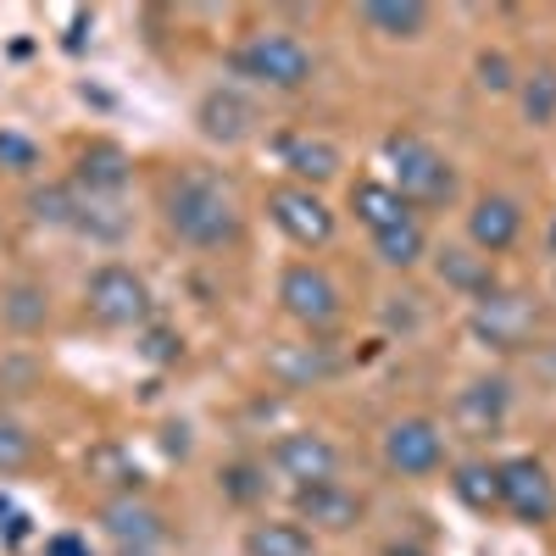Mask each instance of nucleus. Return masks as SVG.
<instances>
[{
    "mask_svg": "<svg viewBox=\"0 0 556 556\" xmlns=\"http://www.w3.org/2000/svg\"><path fill=\"white\" fill-rule=\"evenodd\" d=\"M167 228L195 251L235 245L245 235V212H240L235 184L217 178V173H184L167 190Z\"/></svg>",
    "mask_w": 556,
    "mask_h": 556,
    "instance_id": "nucleus-1",
    "label": "nucleus"
},
{
    "mask_svg": "<svg viewBox=\"0 0 556 556\" xmlns=\"http://www.w3.org/2000/svg\"><path fill=\"white\" fill-rule=\"evenodd\" d=\"M384 162H390V190L417 206V212H434V206H451L456 195V167L429 146L424 134H390L384 139Z\"/></svg>",
    "mask_w": 556,
    "mask_h": 556,
    "instance_id": "nucleus-2",
    "label": "nucleus"
},
{
    "mask_svg": "<svg viewBox=\"0 0 556 556\" xmlns=\"http://www.w3.org/2000/svg\"><path fill=\"white\" fill-rule=\"evenodd\" d=\"M235 73L240 78H251V84H262V89H306L312 84V51L295 39V34H285V28H262V34H245L240 45H235Z\"/></svg>",
    "mask_w": 556,
    "mask_h": 556,
    "instance_id": "nucleus-3",
    "label": "nucleus"
},
{
    "mask_svg": "<svg viewBox=\"0 0 556 556\" xmlns=\"http://www.w3.org/2000/svg\"><path fill=\"white\" fill-rule=\"evenodd\" d=\"M84 312L101 323V329H146L151 323V290L146 278L123 262H106L89 273L84 285Z\"/></svg>",
    "mask_w": 556,
    "mask_h": 556,
    "instance_id": "nucleus-4",
    "label": "nucleus"
},
{
    "mask_svg": "<svg viewBox=\"0 0 556 556\" xmlns=\"http://www.w3.org/2000/svg\"><path fill=\"white\" fill-rule=\"evenodd\" d=\"M278 306H285L301 329H312V334H329L334 323H340V312H345L340 285L317 262H290L285 273H278Z\"/></svg>",
    "mask_w": 556,
    "mask_h": 556,
    "instance_id": "nucleus-5",
    "label": "nucleus"
},
{
    "mask_svg": "<svg viewBox=\"0 0 556 556\" xmlns=\"http://www.w3.org/2000/svg\"><path fill=\"white\" fill-rule=\"evenodd\" d=\"M267 217H273L278 235L301 251H323L334 240V212L317 190H306V184H278V190H267Z\"/></svg>",
    "mask_w": 556,
    "mask_h": 556,
    "instance_id": "nucleus-6",
    "label": "nucleus"
},
{
    "mask_svg": "<svg viewBox=\"0 0 556 556\" xmlns=\"http://www.w3.org/2000/svg\"><path fill=\"white\" fill-rule=\"evenodd\" d=\"M501 479V513H513L518 523H551L556 518V479L540 456H506L495 462Z\"/></svg>",
    "mask_w": 556,
    "mask_h": 556,
    "instance_id": "nucleus-7",
    "label": "nucleus"
},
{
    "mask_svg": "<svg viewBox=\"0 0 556 556\" xmlns=\"http://www.w3.org/2000/svg\"><path fill=\"white\" fill-rule=\"evenodd\" d=\"M384 468L401 479H434L445 468V434L434 417H395L384 429Z\"/></svg>",
    "mask_w": 556,
    "mask_h": 556,
    "instance_id": "nucleus-8",
    "label": "nucleus"
},
{
    "mask_svg": "<svg viewBox=\"0 0 556 556\" xmlns=\"http://www.w3.org/2000/svg\"><path fill=\"white\" fill-rule=\"evenodd\" d=\"M273 468L290 490H312V484H329L340 473V451L329 434H312V429H295L273 445Z\"/></svg>",
    "mask_w": 556,
    "mask_h": 556,
    "instance_id": "nucleus-9",
    "label": "nucleus"
},
{
    "mask_svg": "<svg viewBox=\"0 0 556 556\" xmlns=\"http://www.w3.org/2000/svg\"><path fill=\"white\" fill-rule=\"evenodd\" d=\"M534 323H540V312H534L529 295H501V290H490V295L473 306V334H479L490 351H518V345H529Z\"/></svg>",
    "mask_w": 556,
    "mask_h": 556,
    "instance_id": "nucleus-10",
    "label": "nucleus"
},
{
    "mask_svg": "<svg viewBox=\"0 0 556 556\" xmlns=\"http://www.w3.org/2000/svg\"><path fill=\"white\" fill-rule=\"evenodd\" d=\"M101 529H106V540H112L117 551H128V556H151V551L167 540L162 513H156L151 501H139V495L106 501V506H101Z\"/></svg>",
    "mask_w": 556,
    "mask_h": 556,
    "instance_id": "nucleus-11",
    "label": "nucleus"
},
{
    "mask_svg": "<svg viewBox=\"0 0 556 556\" xmlns=\"http://www.w3.org/2000/svg\"><path fill=\"white\" fill-rule=\"evenodd\" d=\"M295 523H301V529L312 523V534H351V529L362 523V495L345 490L340 479L312 484V490H295Z\"/></svg>",
    "mask_w": 556,
    "mask_h": 556,
    "instance_id": "nucleus-12",
    "label": "nucleus"
},
{
    "mask_svg": "<svg viewBox=\"0 0 556 556\" xmlns=\"http://www.w3.org/2000/svg\"><path fill=\"white\" fill-rule=\"evenodd\" d=\"M523 240V206L513 195H479L468 212V245L479 256H506Z\"/></svg>",
    "mask_w": 556,
    "mask_h": 556,
    "instance_id": "nucleus-13",
    "label": "nucleus"
},
{
    "mask_svg": "<svg viewBox=\"0 0 556 556\" xmlns=\"http://www.w3.org/2000/svg\"><path fill=\"white\" fill-rule=\"evenodd\" d=\"M195 123L212 146H245L262 123V112H256V101L240 96V89H206L201 106H195Z\"/></svg>",
    "mask_w": 556,
    "mask_h": 556,
    "instance_id": "nucleus-14",
    "label": "nucleus"
},
{
    "mask_svg": "<svg viewBox=\"0 0 556 556\" xmlns=\"http://www.w3.org/2000/svg\"><path fill=\"white\" fill-rule=\"evenodd\" d=\"M278 162L290 167L295 184H306V190H317V184H329L340 173V146L323 134H285L278 139Z\"/></svg>",
    "mask_w": 556,
    "mask_h": 556,
    "instance_id": "nucleus-15",
    "label": "nucleus"
},
{
    "mask_svg": "<svg viewBox=\"0 0 556 556\" xmlns=\"http://www.w3.org/2000/svg\"><path fill=\"white\" fill-rule=\"evenodd\" d=\"M451 495L468 506V513H479V518H490V513H501V479H495V462H456L451 468Z\"/></svg>",
    "mask_w": 556,
    "mask_h": 556,
    "instance_id": "nucleus-16",
    "label": "nucleus"
},
{
    "mask_svg": "<svg viewBox=\"0 0 556 556\" xmlns=\"http://www.w3.org/2000/svg\"><path fill=\"white\" fill-rule=\"evenodd\" d=\"M506 406H513V390H506V379H473L468 390L456 395V417H462L468 429H479V434L501 429Z\"/></svg>",
    "mask_w": 556,
    "mask_h": 556,
    "instance_id": "nucleus-17",
    "label": "nucleus"
},
{
    "mask_svg": "<svg viewBox=\"0 0 556 556\" xmlns=\"http://www.w3.org/2000/svg\"><path fill=\"white\" fill-rule=\"evenodd\" d=\"M429 7L424 0H374V7H362V23L384 34V39H424L429 34Z\"/></svg>",
    "mask_w": 556,
    "mask_h": 556,
    "instance_id": "nucleus-18",
    "label": "nucleus"
},
{
    "mask_svg": "<svg viewBox=\"0 0 556 556\" xmlns=\"http://www.w3.org/2000/svg\"><path fill=\"white\" fill-rule=\"evenodd\" d=\"M351 212L367 223V235H384V228H395V223L412 217V206L390 190V184H379V178H362L356 184V190H351Z\"/></svg>",
    "mask_w": 556,
    "mask_h": 556,
    "instance_id": "nucleus-19",
    "label": "nucleus"
},
{
    "mask_svg": "<svg viewBox=\"0 0 556 556\" xmlns=\"http://www.w3.org/2000/svg\"><path fill=\"white\" fill-rule=\"evenodd\" d=\"M440 278L451 290H462V295H473V301H484L490 290H495V273H490V256H479V251H462V245H445L440 251Z\"/></svg>",
    "mask_w": 556,
    "mask_h": 556,
    "instance_id": "nucleus-20",
    "label": "nucleus"
},
{
    "mask_svg": "<svg viewBox=\"0 0 556 556\" xmlns=\"http://www.w3.org/2000/svg\"><path fill=\"white\" fill-rule=\"evenodd\" d=\"M245 556H317V540H312V529H301L295 518L290 523H256L251 534H245Z\"/></svg>",
    "mask_w": 556,
    "mask_h": 556,
    "instance_id": "nucleus-21",
    "label": "nucleus"
},
{
    "mask_svg": "<svg viewBox=\"0 0 556 556\" xmlns=\"http://www.w3.org/2000/svg\"><path fill=\"white\" fill-rule=\"evenodd\" d=\"M78 184H84V190L117 195L123 184H128V156H123L117 146H89V151L78 156Z\"/></svg>",
    "mask_w": 556,
    "mask_h": 556,
    "instance_id": "nucleus-22",
    "label": "nucleus"
},
{
    "mask_svg": "<svg viewBox=\"0 0 556 556\" xmlns=\"http://www.w3.org/2000/svg\"><path fill=\"white\" fill-rule=\"evenodd\" d=\"M374 251L390 262V267H417L429 256V235H424V223L417 217H406V223H395V228H384V235H374Z\"/></svg>",
    "mask_w": 556,
    "mask_h": 556,
    "instance_id": "nucleus-23",
    "label": "nucleus"
},
{
    "mask_svg": "<svg viewBox=\"0 0 556 556\" xmlns=\"http://www.w3.org/2000/svg\"><path fill=\"white\" fill-rule=\"evenodd\" d=\"M518 101H523V117H529L534 128H551V123H556V67H534V73H523Z\"/></svg>",
    "mask_w": 556,
    "mask_h": 556,
    "instance_id": "nucleus-24",
    "label": "nucleus"
},
{
    "mask_svg": "<svg viewBox=\"0 0 556 556\" xmlns=\"http://www.w3.org/2000/svg\"><path fill=\"white\" fill-rule=\"evenodd\" d=\"M262 490H267V479H262V468H256V462H235V468H223V495H228V501L251 506Z\"/></svg>",
    "mask_w": 556,
    "mask_h": 556,
    "instance_id": "nucleus-25",
    "label": "nucleus"
},
{
    "mask_svg": "<svg viewBox=\"0 0 556 556\" xmlns=\"http://www.w3.org/2000/svg\"><path fill=\"white\" fill-rule=\"evenodd\" d=\"M28 451H34V440L12 424V417H0V473H12V468H23L28 462Z\"/></svg>",
    "mask_w": 556,
    "mask_h": 556,
    "instance_id": "nucleus-26",
    "label": "nucleus"
},
{
    "mask_svg": "<svg viewBox=\"0 0 556 556\" xmlns=\"http://www.w3.org/2000/svg\"><path fill=\"white\" fill-rule=\"evenodd\" d=\"M479 84L495 89V96H506V89L518 84V78H513V62H506L501 51H484V56H479Z\"/></svg>",
    "mask_w": 556,
    "mask_h": 556,
    "instance_id": "nucleus-27",
    "label": "nucleus"
},
{
    "mask_svg": "<svg viewBox=\"0 0 556 556\" xmlns=\"http://www.w3.org/2000/svg\"><path fill=\"white\" fill-rule=\"evenodd\" d=\"M0 162L23 173V167H34V146H28L23 134H0Z\"/></svg>",
    "mask_w": 556,
    "mask_h": 556,
    "instance_id": "nucleus-28",
    "label": "nucleus"
},
{
    "mask_svg": "<svg viewBox=\"0 0 556 556\" xmlns=\"http://www.w3.org/2000/svg\"><path fill=\"white\" fill-rule=\"evenodd\" d=\"M12 317L28 329V323H39V317H45V301H39L34 290H17V295H12Z\"/></svg>",
    "mask_w": 556,
    "mask_h": 556,
    "instance_id": "nucleus-29",
    "label": "nucleus"
},
{
    "mask_svg": "<svg viewBox=\"0 0 556 556\" xmlns=\"http://www.w3.org/2000/svg\"><path fill=\"white\" fill-rule=\"evenodd\" d=\"M45 556H96V551H89V540H78V534H51L45 540Z\"/></svg>",
    "mask_w": 556,
    "mask_h": 556,
    "instance_id": "nucleus-30",
    "label": "nucleus"
},
{
    "mask_svg": "<svg viewBox=\"0 0 556 556\" xmlns=\"http://www.w3.org/2000/svg\"><path fill=\"white\" fill-rule=\"evenodd\" d=\"M146 356H151V362H167V356H178V340H173V334H162V329H156V334H151V340H146Z\"/></svg>",
    "mask_w": 556,
    "mask_h": 556,
    "instance_id": "nucleus-31",
    "label": "nucleus"
},
{
    "mask_svg": "<svg viewBox=\"0 0 556 556\" xmlns=\"http://www.w3.org/2000/svg\"><path fill=\"white\" fill-rule=\"evenodd\" d=\"M545 251L556 256V217H551V228H545Z\"/></svg>",
    "mask_w": 556,
    "mask_h": 556,
    "instance_id": "nucleus-32",
    "label": "nucleus"
}]
</instances>
